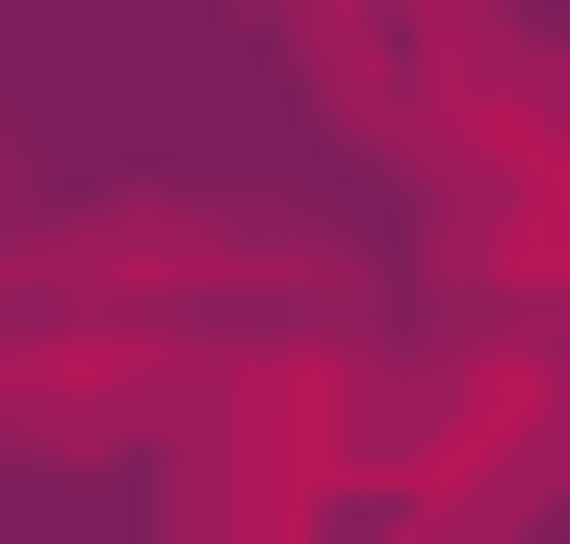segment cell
<instances>
[{"label": "cell", "instance_id": "3", "mask_svg": "<svg viewBox=\"0 0 570 544\" xmlns=\"http://www.w3.org/2000/svg\"><path fill=\"white\" fill-rule=\"evenodd\" d=\"M0 259H27V156H0Z\"/></svg>", "mask_w": 570, "mask_h": 544}, {"label": "cell", "instance_id": "1", "mask_svg": "<svg viewBox=\"0 0 570 544\" xmlns=\"http://www.w3.org/2000/svg\"><path fill=\"white\" fill-rule=\"evenodd\" d=\"M312 78L441 208V311H570V52H519L493 0H312Z\"/></svg>", "mask_w": 570, "mask_h": 544}, {"label": "cell", "instance_id": "2", "mask_svg": "<svg viewBox=\"0 0 570 544\" xmlns=\"http://www.w3.org/2000/svg\"><path fill=\"white\" fill-rule=\"evenodd\" d=\"M337 493H390V337L285 311V337H234V363H208L181 518H337Z\"/></svg>", "mask_w": 570, "mask_h": 544}]
</instances>
